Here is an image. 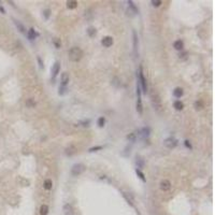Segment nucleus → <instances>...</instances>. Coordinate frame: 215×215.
<instances>
[{
    "label": "nucleus",
    "mask_w": 215,
    "mask_h": 215,
    "mask_svg": "<svg viewBox=\"0 0 215 215\" xmlns=\"http://www.w3.org/2000/svg\"><path fill=\"white\" fill-rule=\"evenodd\" d=\"M82 57H83V51L80 48L74 46L69 50V59L71 61H78L81 60Z\"/></svg>",
    "instance_id": "1"
},
{
    "label": "nucleus",
    "mask_w": 215,
    "mask_h": 215,
    "mask_svg": "<svg viewBox=\"0 0 215 215\" xmlns=\"http://www.w3.org/2000/svg\"><path fill=\"white\" fill-rule=\"evenodd\" d=\"M151 100H152V106H153L154 110L159 112L161 110V102H160V99L158 97L157 93H155L154 90L151 93Z\"/></svg>",
    "instance_id": "2"
},
{
    "label": "nucleus",
    "mask_w": 215,
    "mask_h": 215,
    "mask_svg": "<svg viewBox=\"0 0 215 215\" xmlns=\"http://www.w3.org/2000/svg\"><path fill=\"white\" fill-rule=\"evenodd\" d=\"M139 84H140V87L142 88V92L144 94H146V92H148V84H146V80L144 77V74H143V69L142 67H140L139 69Z\"/></svg>",
    "instance_id": "3"
},
{
    "label": "nucleus",
    "mask_w": 215,
    "mask_h": 215,
    "mask_svg": "<svg viewBox=\"0 0 215 215\" xmlns=\"http://www.w3.org/2000/svg\"><path fill=\"white\" fill-rule=\"evenodd\" d=\"M85 170V166L83 164H75L73 165L72 169H71V173L73 175H80L81 173H83Z\"/></svg>",
    "instance_id": "4"
},
{
    "label": "nucleus",
    "mask_w": 215,
    "mask_h": 215,
    "mask_svg": "<svg viewBox=\"0 0 215 215\" xmlns=\"http://www.w3.org/2000/svg\"><path fill=\"white\" fill-rule=\"evenodd\" d=\"M177 140L175 139V138H173V137H169V138H167L165 141H164V144L167 146L168 149H174L175 146L177 145Z\"/></svg>",
    "instance_id": "5"
},
{
    "label": "nucleus",
    "mask_w": 215,
    "mask_h": 215,
    "mask_svg": "<svg viewBox=\"0 0 215 215\" xmlns=\"http://www.w3.org/2000/svg\"><path fill=\"white\" fill-rule=\"evenodd\" d=\"M59 70H60V64L58 61H56L54 64V66L52 67V76H53V78H55L56 76H57V74L59 73Z\"/></svg>",
    "instance_id": "6"
},
{
    "label": "nucleus",
    "mask_w": 215,
    "mask_h": 215,
    "mask_svg": "<svg viewBox=\"0 0 215 215\" xmlns=\"http://www.w3.org/2000/svg\"><path fill=\"white\" fill-rule=\"evenodd\" d=\"M101 44H102L103 46H106V48H110L111 45L113 44V38L109 37V36L102 38V40H101Z\"/></svg>",
    "instance_id": "7"
},
{
    "label": "nucleus",
    "mask_w": 215,
    "mask_h": 215,
    "mask_svg": "<svg viewBox=\"0 0 215 215\" xmlns=\"http://www.w3.org/2000/svg\"><path fill=\"white\" fill-rule=\"evenodd\" d=\"M171 188V183H170V181H168V180H162L161 182H160V189L164 190V191H167Z\"/></svg>",
    "instance_id": "8"
},
{
    "label": "nucleus",
    "mask_w": 215,
    "mask_h": 215,
    "mask_svg": "<svg viewBox=\"0 0 215 215\" xmlns=\"http://www.w3.org/2000/svg\"><path fill=\"white\" fill-rule=\"evenodd\" d=\"M64 213H65V215H73L74 214V211H73V208H72V206L71 204H65L64 206Z\"/></svg>",
    "instance_id": "9"
},
{
    "label": "nucleus",
    "mask_w": 215,
    "mask_h": 215,
    "mask_svg": "<svg viewBox=\"0 0 215 215\" xmlns=\"http://www.w3.org/2000/svg\"><path fill=\"white\" fill-rule=\"evenodd\" d=\"M150 132H151V129L149 127H144L139 131V135L141 138H148L150 135Z\"/></svg>",
    "instance_id": "10"
},
{
    "label": "nucleus",
    "mask_w": 215,
    "mask_h": 215,
    "mask_svg": "<svg viewBox=\"0 0 215 215\" xmlns=\"http://www.w3.org/2000/svg\"><path fill=\"white\" fill-rule=\"evenodd\" d=\"M69 80H70L69 74H68L67 72H64L61 74V85H62V87H65L68 83H69Z\"/></svg>",
    "instance_id": "11"
},
{
    "label": "nucleus",
    "mask_w": 215,
    "mask_h": 215,
    "mask_svg": "<svg viewBox=\"0 0 215 215\" xmlns=\"http://www.w3.org/2000/svg\"><path fill=\"white\" fill-rule=\"evenodd\" d=\"M173 46H174V49L177 50V51H182L183 48H184V43H183L182 40H176V41L173 43Z\"/></svg>",
    "instance_id": "12"
},
{
    "label": "nucleus",
    "mask_w": 215,
    "mask_h": 215,
    "mask_svg": "<svg viewBox=\"0 0 215 215\" xmlns=\"http://www.w3.org/2000/svg\"><path fill=\"white\" fill-rule=\"evenodd\" d=\"M184 92H183V89L181 88V87H176L174 90H173V96L176 97V98H181L183 96Z\"/></svg>",
    "instance_id": "13"
},
{
    "label": "nucleus",
    "mask_w": 215,
    "mask_h": 215,
    "mask_svg": "<svg viewBox=\"0 0 215 215\" xmlns=\"http://www.w3.org/2000/svg\"><path fill=\"white\" fill-rule=\"evenodd\" d=\"M27 36H28L29 40H33V39H36V37L38 36V33L35 31V29H33V28H30L28 30V32H27Z\"/></svg>",
    "instance_id": "14"
},
{
    "label": "nucleus",
    "mask_w": 215,
    "mask_h": 215,
    "mask_svg": "<svg viewBox=\"0 0 215 215\" xmlns=\"http://www.w3.org/2000/svg\"><path fill=\"white\" fill-rule=\"evenodd\" d=\"M43 187L46 189V190H51L52 187H53V182H52V180L48 179V180H45L44 181V184H43Z\"/></svg>",
    "instance_id": "15"
},
{
    "label": "nucleus",
    "mask_w": 215,
    "mask_h": 215,
    "mask_svg": "<svg viewBox=\"0 0 215 215\" xmlns=\"http://www.w3.org/2000/svg\"><path fill=\"white\" fill-rule=\"evenodd\" d=\"M132 36H133V50L134 53H137V49H138V37L135 31H132Z\"/></svg>",
    "instance_id": "16"
},
{
    "label": "nucleus",
    "mask_w": 215,
    "mask_h": 215,
    "mask_svg": "<svg viewBox=\"0 0 215 215\" xmlns=\"http://www.w3.org/2000/svg\"><path fill=\"white\" fill-rule=\"evenodd\" d=\"M173 107L175 108V110H177V111H181L183 108H184V104H183V102L182 101H180V100H176L175 102L173 103Z\"/></svg>",
    "instance_id": "17"
},
{
    "label": "nucleus",
    "mask_w": 215,
    "mask_h": 215,
    "mask_svg": "<svg viewBox=\"0 0 215 215\" xmlns=\"http://www.w3.org/2000/svg\"><path fill=\"white\" fill-rule=\"evenodd\" d=\"M14 24H15V26L17 27V29L20 31V32H23V33H25L26 31H25V27L23 26V24L20 22H18V20H14Z\"/></svg>",
    "instance_id": "18"
},
{
    "label": "nucleus",
    "mask_w": 215,
    "mask_h": 215,
    "mask_svg": "<svg viewBox=\"0 0 215 215\" xmlns=\"http://www.w3.org/2000/svg\"><path fill=\"white\" fill-rule=\"evenodd\" d=\"M49 213V207L46 204H42L40 208V215H48Z\"/></svg>",
    "instance_id": "19"
},
{
    "label": "nucleus",
    "mask_w": 215,
    "mask_h": 215,
    "mask_svg": "<svg viewBox=\"0 0 215 215\" xmlns=\"http://www.w3.org/2000/svg\"><path fill=\"white\" fill-rule=\"evenodd\" d=\"M76 7H77V2H76V1H73V0L67 1V8H68V9L72 10V9H75Z\"/></svg>",
    "instance_id": "20"
},
{
    "label": "nucleus",
    "mask_w": 215,
    "mask_h": 215,
    "mask_svg": "<svg viewBox=\"0 0 215 215\" xmlns=\"http://www.w3.org/2000/svg\"><path fill=\"white\" fill-rule=\"evenodd\" d=\"M75 153V148L74 146H70V148H68L67 150H66V154L67 155H72V154H74Z\"/></svg>",
    "instance_id": "21"
},
{
    "label": "nucleus",
    "mask_w": 215,
    "mask_h": 215,
    "mask_svg": "<svg viewBox=\"0 0 215 215\" xmlns=\"http://www.w3.org/2000/svg\"><path fill=\"white\" fill-rule=\"evenodd\" d=\"M127 139L129 140V141H131V142H134L135 140H137V133L135 132H132V133H130L128 137H127Z\"/></svg>",
    "instance_id": "22"
},
{
    "label": "nucleus",
    "mask_w": 215,
    "mask_h": 215,
    "mask_svg": "<svg viewBox=\"0 0 215 215\" xmlns=\"http://www.w3.org/2000/svg\"><path fill=\"white\" fill-rule=\"evenodd\" d=\"M87 33H88V36H89V37H93V36L96 35V29L93 28V27H89V28L87 29Z\"/></svg>",
    "instance_id": "23"
},
{
    "label": "nucleus",
    "mask_w": 215,
    "mask_h": 215,
    "mask_svg": "<svg viewBox=\"0 0 215 215\" xmlns=\"http://www.w3.org/2000/svg\"><path fill=\"white\" fill-rule=\"evenodd\" d=\"M97 124H98V126H99V127H103V126H104V124H106V118H104V117H99Z\"/></svg>",
    "instance_id": "24"
},
{
    "label": "nucleus",
    "mask_w": 215,
    "mask_h": 215,
    "mask_svg": "<svg viewBox=\"0 0 215 215\" xmlns=\"http://www.w3.org/2000/svg\"><path fill=\"white\" fill-rule=\"evenodd\" d=\"M195 108H196L197 110H201V109L203 108V102H202L201 100L196 101V102H195Z\"/></svg>",
    "instance_id": "25"
},
{
    "label": "nucleus",
    "mask_w": 215,
    "mask_h": 215,
    "mask_svg": "<svg viewBox=\"0 0 215 215\" xmlns=\"http://www.w3.org/2000/svg\"><path fill=\"white\" fill-rule=\"evenodd\" d=\"M26 106L29 107V108H32V107L36 106V102H35V101H33L32 99H28V100L26 101Z\"/></svg>",
    "instance_id": "26"
},
{
    "label": "nucleus",
    "mask_w": 215,
    "mask_h": 215,
    "mask_svg": "<svg viewBox=\"0 0 215 215\" xmlns=\"http://www.w3.org/2000/svg\"><path fill=\"white\" fill-rule=\"evenodd\" d=\"M137 166H138V168H143V166H144V160L143 159H141V158H137Z\"/></svg>",
    "instance_id": "27"
},
{
    "label": "nucleus",
    "mask_w": 215,
    "mask_h": 215,
    "mask_svg": "<svg viewBox=\"0 0 215 215\" xmlns=\"http://www.w3.org/2000/svg\"><path fill=\"white\" fill-rule=\"evenodd\" d=\"M135 172H137V174L139 175V177L143 181V182H145V177H144V174L141 172V170H139V169H137V170H135Z\"/></svg>",
    "instance_id": "28"
},
{
    "label": "nucleus",
    "mask_w": 215,
    "mask_h": 215,
    "mask_svg": "<svg viewBox=\"0 0 215 215\" xmlns=\"http://www.w3.org/2000/svg\"><path fill=\"white\" fill-rule=\"evenodd\" d=\"M152 4H153L154 7H159V6L161 4V1H159V0H156V1H155V0H153Z\"/></svg>",
    "instance_id": "29"
},
{
    "label": "nucleus",
    "mask_w": 215,
    "mask_h": 215,
    "mask_svg": "<svg viewBox=\"0 0 215 215\" xmlns=\"http://www.w3.org/2000/svg\"><path fill=\"white\" fill-rule=\"evenodd\" d=\"M102 149V146H95V148H92V149H89V152H96L98 150H101Z\"/></svg>",
    "instance_id": "30"
},
{
    "label": "nucleus",
    "mask_w": 215,
    "mask_h": 215,
    "mask_svg": "<svg viewBox=\"0 0 215 215\" xmlns=\"http://www.w3.org/2000/svg\"><path fill=\"white\" fill-rule=\"evenodd\" d=\"M44 16H45V18H49V16H50V10L49 9L44 10Z\"/></svg>",
    "instance_id": "31"
},
{
    "label": "nucleus",
    "mask_w": 215,
    "mask_h": 215,
    "mask_svg": "<svg viewBox=\"0 0 215 215\" xmlns=\"http://www.w3.org/2000/svg\"><path fill=\"white\" fill-rule=\"evenodd\" d=\"M185 145L187 146V148L191 149V145H190V143H189V141H188V140H186V141H185Z\"/></svg>",
    "instance_id": "32"
},
{
    "label": "nucleus",
    "mask_w": 215,
    "mask_h": 215,
    "mask_svg": "<svg viewBox=\"0 0 215 215\" xmlns=\"http://www.w3.org/2000/svg\"><path fill=\"white\" fill-rule=\"evenodd\" d=\"M0 11H1V12H2V13H4V9H3V8L1 7V6H0Z\"/></svg>",
    "instance_id": "33"
}]
</instances>
